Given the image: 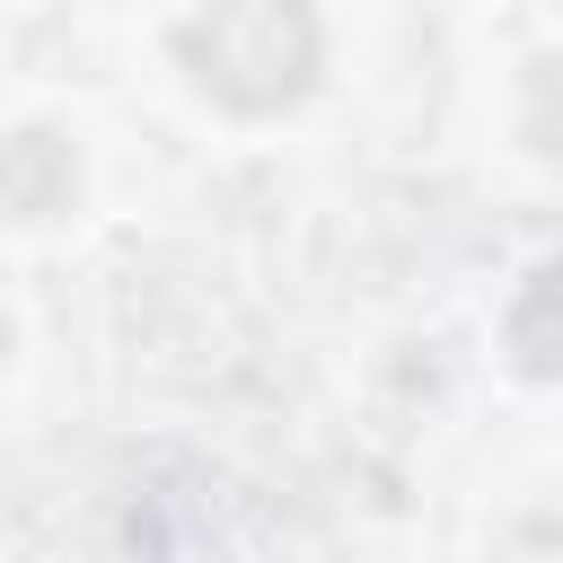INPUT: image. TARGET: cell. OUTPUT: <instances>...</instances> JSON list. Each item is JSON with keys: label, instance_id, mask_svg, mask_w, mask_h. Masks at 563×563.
Here are the masks:
<instances>
[{"label": "cell", "instance_id": "obj_1", "mask_svg": "<svg viewBox=\"0 0 563 563\" xmlns=\"http://www.w3.org/2000/svg\"><path fill=\"white\" fill-rule=\"evenodd\" d=\"M176 62L238 114H273L317 79V9L308 0H211L176 26Z\"/></svg>", "mask_w": 563, "mask_h": 563}, {"label": "cell", "instance_id": "obj_2", "mask_svg": "<svg viewBox=\"0 0 563 563\" xmlns=\"http://www.w3.org/2000/svg\"><path fill=\"white\" fill-rule=\"evenodd\" d=\"M70 185H79V167H70V150L53 132H18L9 141V211L18 220H53L70 202Z\"/></svg>", "mask_w": 563, "mask_h": 563}, {"label": "cell", "instance_id": "obj_3", "mask_svg": "<svg viewBox=\"0 0 563 563\" xmlns=\"http://www.w3.org/2000/svg\"><path fill=\"white\" fill-rule=\"evenodd\" d=\"M510 352H519L537 378L563 369V273H537V290H528L519 317H510Z\"/></svg>", "mask_w": 563, "mask_h": 563}, {"label": "cell", "instance_id": "obj_4", "mask_svg": "<svg viewBox=\"0 0 563 563\" xmlns=\"http://www.w3.org/2000/svg\"><path fill=\"white\" fill-rule=\"evenodd\" d=\"M528 141L537 150H563V53H545L528 70Z\"/></svg>", "mask_w": 563, "mask_h": 563}]
</instances>
